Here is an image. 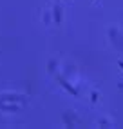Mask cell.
<instances>
[{"label":"cell","instance_id":"1","mask_svg":"<svg viewBox=\"0 0 123 129\" xmlns=\"http://www.w3.org/2000/svg\"><path fill=\"white\" fill-rule=\"evenodd\" d=\"M118 66L121 67V69H123V62H121V60H119V62H118Z\"/></svg>","mask_w":123,"mask_h":129}]
</instances>
